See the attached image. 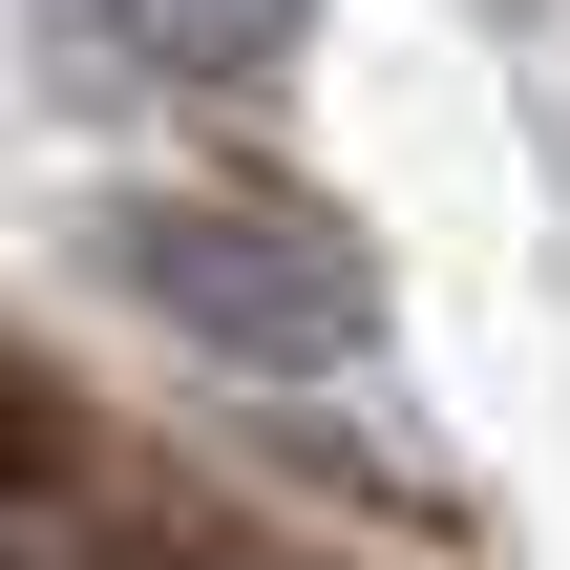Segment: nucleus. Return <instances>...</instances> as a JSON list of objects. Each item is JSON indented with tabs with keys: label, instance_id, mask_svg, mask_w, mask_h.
Masks as SVG:
<instances>
[{
	"label": "nucleus",
	"instance_id": "f257e3e1",
	"mask_svg": "<svg viewBox=\"0 0 570 570\" xmlns=\"http://www.w3.org/2000/svg\"><path fill=\"white\" fill-rule=\"evenodd\" d=\"M85 254H106L190 360H254V381H317V360H360V338H381L360 233H338V212H275V190H127Z\"/></svg>",
	"mask_w": 570,
	"mask_h": 570
},
{
	"label": "nucleus",
	"instance_id": "f03ea898",
	"mask_svg": "<svg viewBox=\"0 0 570 570\" xmlns=\"http://www.w3.org/2000/svg\"><path fill=\"white\" fill-rule=\"evenodd\" d=\"M42 21H63V63H127L169 106H233L296 63V0H42Z\"/></svg>",
	"mask_w": 570,
	"mask_h": 570
},
{
	"label": "nucleus",
	"instance_id": "7ed1b4c3",
	"mask_svg": "<svg viewBox=\"0 0 570 570\" xmlns=\"http://www.w3.org/2000/svg\"><path fill=\"white\" fill-rule=\"evenodd\" d=\"M42 487H63V402L0 360V508H42Z\"/></svg>",
	"mask_w": 570,
	"mask_h": 570
}]
</instances>
